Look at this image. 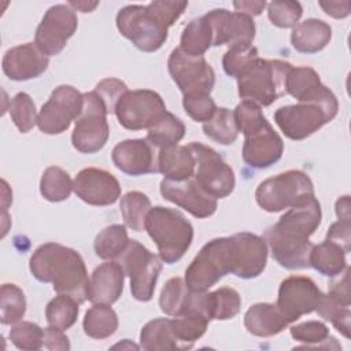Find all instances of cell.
<instances>
[{
	"instance_id": "6da1fadb",
	"label": "cell",
	"mask_w": 351,
	"mask_h": 351,
	"mask_svg": "<svg viewBox=\"0 0 351 351\" xmlns=\"http://www.w3.org/2000/svg\"><path fill=\"white\" fill-rule=\"evenodd\" d=\"M321 218V204L311 196L291 207L277 223L265 230L263 239L280 266L288 270L310 267L308 259L314 244L308 239L318 229Z\"/></svg>"
},
{
	"instance_id": "7a4b0ae2",
	"label": "cell",
	"mask_w": 351,
	"mask_h": 351,
	"mask_svg": "<svg viewBox=\"0 0 351 351\" xmlns=\"http://www.w3.org/2000/svg\"><path fill=\"white\" fill-rule=\"evenodd\" d=\"M186 7L188 1L169 0H158L147 5H126L117 14V27L140 51L155 52L166 43L169 27Z\"/></svg>"
},
{
	"instance_id": "3957f363",
	"label": "cell",
	"mask_w": 351,
	"mask_h": 351,
	"mask_svg": "<svg viewBox=\"0 0 351 351\" xmlns=\"http://www.w3.org/2000/svg\"><path fill=\"white\" fill-rule=\"evenodd\" d=\"M29 267L36 280L51 282L58 293L69 295L78 303L88 299V271L75 250L58 243H45L33 252Z\"/></svg>"
},
{
	"instance_id": "277c9868",
	"label": "cell",
	"mask_w": 351,
	"mask_h": 351,
	"mask_svg": "<svg viewBox=\"0 0 351 351\" xmlns=\"http://www.w3.org/2000/svg\"><path fill=\"white\" fill-rule=\"evenodd\" d=\"M144 229L156 244L160 259L167 265L180 261L193 240L192 223L176 208L151 207Z\"/></svg>"
},
{
	"instance_id": "5b68a950",
	"label": "cell",
	"mask_w": 351,
	"mask_h": 351,
	"mask_svg": "<svg viewBox=\"0 0 351 351\" xmlns=\"http://www.w3.org/2000/svg\"><path fill=\"white\" fill-rule=\"evenodd\" d=\"M293 66L284 60L258 59L237 78L239 96L267 107L285 95L288 74Z\"/></svg>"
},
{
	"instance_id": "8992f818",
	"label": "cell",
	"mask_w": 351,
	"mask_h": 351,
	"mask_svg": "<svg viewBox=\"0 0 351 351\" xmlns=\"http://www.w3.org/2000/svg\"><path fill=\"white\" fill-rule=\"evenodd\" d=\"M314 196V185L310 177L300 170H288L262 181L255 199L261 208L267 213H278Z\"/></svg>"
},
{
	"instance_id": "52a82bcc",
	"label": "cell",
	"mask_w": 351,
	"mask_h": 351,
	"mask_svg": "<svg viewBox=\"0 0 351 351\" xmlns=\"http://www.w3.org/2000/svg\"><path fill=\"white\" fill-rule=\"evenodd\" d=\"M232 271L230 237L206 243L185 270V282L193 292H206Z\"/></svg>"
},
{
	"instance_id": "ba28073f",
	"label": "cell",
	"mask_w": 351,
	"mask_h": 351,
	"mask_svg": "<svg viewBox=\"0 0 351 351\" xmlns=\"http://www.w3.org/2000/svg\"><path fill=\"white\" fill-rule=\"evenodd\" d=\"M160 256L152 254L137 240H129L119 256L125 274L130 278L132 296L140 302H149L154 296L158 277L162 271Z\"/></svg>"
},
{
	"instance_id": "9c48e42d",
	"label": "cell",
	"mask_w": 351,
	"mask_h": 351,
	"mask_svg": "<svg viewBox=\"0 0 351 351\" xmlns=\"http://www.w3.org/2000/svg\"><path fill=\"white\" fill-rule=\"evenodd\" d=\"M107 114L103 100L95 90L84 93L82 111L71 133V143L77 151L95 154L106 145L110 136Z\"/></svg>"
},
{
	"instance_id": "30bf717a",
	"label": "cell",
	"mask_w": 351,
	"mask_h": 351,
	"mask_svg": "<svg viewBox=\"0 0 351 351\" xmlns=\"http://www.w3.org/2000/svg\"><path fill=\"white\" fill-rule=\"evenodd\" d=\"M188 147L196 159L193 178L197 181L200 188L214 199H223L229 196L236 185L232 167L211 147L197 141H192Z\"/></svg>"
},
{
	"instance_id": "8fae6325",
	"label": "cell",
	"mask_w": 351,
	"mask_h": 351,
	"mask_svg": "<svg viewBox=\"0 0 351 351\" xmlns=\"http://www.w3.org/2000/svg\"><path fill=\"white\" fill-rule=\"evenodd\" d=\"M336 115V110L321 103L300 101L299 104L282 106L276 110L274 122L288 138L303 140L330 122Z\"/></svg>"
},
{
	"instance_id": "7c38bea8",
	"label": "cell",
	"mask_w": 351,
	"mask_h": 351,
	"mask_svg": "<svg viewBox=\"0 0 351 351\" xmlns=\"http://www.w3.org/2000/svg\"><path fill=\"white\" fill-rule=\"evenodd\" d=\"M82 106L84 93L71 85H60L52 90L47 103L43 104L37 126L45 134H60L80 117Z\"/></svg>"
},
{
	"instance_id": "4fadbf2b",
	"label": "cell",
	"mask_w": 351,
	"mask_h": 351,
	"mask_svg": "<svg viewBox=\"0 0 351 351\" xmlns=\"http://www.w3.org/2000/svg\"><path fill=\"white\" fill-rule=\"evenodd\" d=\"M166 111L159 93L151 89H134L119 99L114 114L125 129L141 130L149 129Z\"/></svg>"
},
{
	"instance_id": "5bb4252c",
	"label": "cell",
	"mask_w": 351,
	"mask_h": 351,
	"mask_svg": "<svg viewBox=\"0 0 351 351\" xmlns=\"http://www.w3.org/2000/svg\"><path fill=\"white\" fill-rule=\"evenodd\" d=\"M167 69L184 96L207 93L214 88L215 73L203 56H189L180 48L171 51Z\"/></svg>"
},
{
	"instance_id": "9a60e30c",
	"label": "cell",
	"mask_w": 351,
	"mask_h": 351,
	"mask_svg": "<svg viewBox=\"0 0 351 351\" xmlns=\"http://www.w3.org/2000/svg\"><path fill=\"white\" fill-rule=\"evenodd\" d=\"M78 26L75 11L69 4H56L47 10L36 29L34 44L47 56L58 55L73 37Z\"/></svg>"
},
{
	"instance_id": "2e32d148",
	"label": "cell",
	"mask_w": 351,
	"mask_h": 351,
	"mask_svg": "<svg viewBox=\"0 0 351 351\" xmlns=\"http://www.w3.org/2000/svg\"><path fill=\"white\" fill-rule=\"evenodd\" d=\"M321 296V289L310 277L289 276L280 284L277 307L288 324H291L302 315L315 311Z\"/></svg>"
},
{
	"instance_id": "e0dca14e",
	"label": "cell",
	"mask_w": 351,
	"mask_h": 351,
	"mask_svg": "<svg viewBox=\"0 0 351 351\" xmlns=\"http://www.w3.org/2000/svg\"><path fill=\"white\" fill-rule=\"evenodd\" d=\"M232 274L250 280L258 277L267 263V244L263 237L251 232L230 236Z\"/></svg>"
},
{
	"instance_id": "ac0fdd59",
	"label": "cell",
	"mask_w": 351,
	"mask_h": 351,
	"mask_svg": "<svg viewBox=\"0 0 351 351\" xmlns=\"http://www.w3.org/2000/svg\"><path fill=\"white\" fill-rule=\"evenodd\" d=\"M206 19L213 32V45H244L252 44L255 37V22L252 16L243 12H232L225 8L208 11Z\"/></svg>"
},
{
	"instance_id": "d6986e66",
	"label": "cell",
	"mask_w": 351,
	"mask_h": 351,
	"mask_svg": "<svg viewBox=\"0 0 351 351\" xmlns=\"http://www.w3.org/2000/svg\"><path fill=\"white\" fill-rule=\"evenodd\" d=\"M160 195L196 218L211 217L217 210V199L204 192L192 177L184 181L163 178L160 182Z\"/></svg>"
},
{
	"instance_id": "ffe728a7",
	"label": "cell",
	"mask_w": 351,
	"mask_h": 351,
	"mask_svg": "<svg viewBox=\"0 0 351 351\" xmlns=\"http://www.w3.org/2000/svg\"><path fill=\"white\" fill-rule=\"evenodd\" d=\"M74 192L90 206H110L119 199L121 185L110 171L86 167L74 178Z\"/></svg>"
},
{
	"instance_id": "44dd1931",
	"label": "cell",
	"mask_w": 351,
	"mask_h": 351,
	"mask_svg": "<svg viewBox=\"0 0 351 351\" xmlns=\"http://www.w3.org/2000/svg\"><path fill=\"white\" fill-rule=\"evenodd\" d=\"M112 163L129 176L158 173V154L147 138H129L118 143L111 152Z\"/></svg>"
},
{
	"instance_id": "7402d4cb",
	"label": "cell",
	"mask_w": 351,
	"mask_h": 351,
	"mask_svg": "<svg viewBox=\"0 0 351 351\" xmlns=\"http://www.w3.org/2000/svg\"><path fill=\"white\" fill-rule=\"evenodd\" d=\"M284 152V141L269 121L256 132L244 137L243 160L254 169H266L278 162Z\"/></svg>"
},
{
	"instance_id": "603a6c76",
	"label": "cell",
	"mask_w": 351,
	"mask_h": 351,
	"mask_svg": "<svg viewBox=\"0 0 351 351\" xmlns=\"http://www.w3.org/2000/svg\"><path fill=\"white\" fill-rule=\"evenodd\" d=\"M285 93L295 97L299 103H321L339 111V103L335 93L321 82L318 73L311 67H292L287 78Z\"/></svg>"
},
{
	"instance_id": "cb8c5ba5",
	"label": "cell",
	"mask_w": 351,
	"mask_h": 351,
	"mask_svg": "<svg viewBox=\"0 0 351 351\" xmlns=\"http://www.w3.org/2000/svg\"><path fill=\"white\" fill-rule=\"evenodd\" d=\"M49 59L34 43H26L8 49L3 58V71L12 81H27L40 77Z\"/></svg>"
},
{
	"instance_id": "d4e9b609",
	"label": "cell",
	"mask_w": 351,
	"mask_h": 351,
	"mask_svg": "<svg viewBox=\"0 0 351 351\" xmlns=\"http://www.w3.org/2000/svg\"><path fill=\"white\" fill-rule=\"evenodd\" d=\"M125 271L119 262L110 261L97 266L88 285V300L93 304L115 303L123 291Z\"/></svg>"
},
{
	"instance_id": "484cf974",
	"label": "cell",
	"mask_w": 351,
	"mask_h": 351,
	"mask_svg": "<svg viewBox=\"0 0 351 351\" xmlns=\"http://www.w3.org/2000/svg\"><path fill=\"white\" fill-rule=\"evenodd\" d=\"M245 329L258 337H270L278 335L288 326L277 304L256 303L252 304L244 314Z\"/></svg>"
},
{
	"instance_id": "4316f807",
	"label": "cell",
	"mask_w": 351,
	"mask_h": 351,
	"mask_svg": "<svg viewBox=\"0 0 351 351\" xmlns=\"http://www.w3.org/2000/svg\"><path fill=\"white\" fill-rule=\"evenodd\" d=\"M332 38V27L317 18H308L298 23L291 33V44L300 53H317Z\"/></svg>"
},
{
	"instance_id": "83f0119b",
	"label": "cell",
	"mask_w": 351,
	"mask_h": 351,
	"mask_svg": "<svg viewBox=\"0 0 351 351\" xmlns=\"http://www.w3.org/2000/svg\"><path fill=\"white\" fill-rule=\"evenodd\" d=\"M158 169L166 180L184 181L195 174L196 159L188 145H173L158 152Z\"/></svg>"
},
{
	"instance_id": "f1b7e54d",
	"label": "cell",
	"mask_w": 351,
	"mask_h": 351,
	"mask_svg": "<svg viewBox=\"0 0 351 351\" xmlns=\"http://www.w3.org/2000/svg\"><path fill=\"white\" fill-rule=\"evenodd\" d=\"M347 252L336 243L326 240L321 244L313 245L310 252V266L324 276L336 277L347 267Z\"/></svg>"
},
{
	"instance_id": "f546056e",
	"label": "cell",
	"mask_w": 351,
	"mask_h": 351,
	"mask_svg": "<svg viewBox=\"0 0 351 351\" xmlns=\"http://www.w3.org/2000/svg\"><path fill=\"white\" fill-rule=\"evenodd\" d=\"M140 346L147 351L180 350V344L173 330L171 319L155 318L147 322L140 332Z\"/></svg>"
},
{
	"instance_id": "4dcf8cb0",
	"label": "cell",
	"mask_w": 351,
	"mask_h": 351,
	"mask_svg": "<svg viewBox=\"0 0 351 351\" xmlns=\"http://www.w3.org/2000/svg\"><path fill=\"white\" fill-rule=\"evenodd\" d=\"M210 319L199 310L189 308L182 315L171 319L173 330L180 344V350L191 348L207 330Z\"/></svg>"
},
{
	"instance_id": "1f68e13d",
	"label": "cell",
	"mask_w": 351,
	"mask_h": 351,
	"mask_svg": "<svg viewBox=\"0 0 351 351\" xmlns=\"http://www.w3.org/2000/svg\"><path fill=\"white\" fill-rule=\"evenodd\" d=\"M213 47V32L206 16L192 19L182 30L180 49L189 56H203Z\"/></svg>"
},
{
	"instance_id": "d6a6232c",
	"label": "cell",
	"mask_w": 351,
	"mask_h": 351,
	"mask_svg": "<svg viewBox=\"0 0 351 351\" xmlns=\"http://www.w3.org/2000/svg\"><path fill=\"white\" fill-rule=\"evenodd\" d=\"M241 308L240 293L230 287L206 292V313L211 319L225 321L236 317Z\"/></svg>"
},
{
	"instance_id": "836d02e7",
	"label": "cell",
	"mask_w": 351,
	"mask_h": 351,
	"mask_svg": "<svg viewBox=\"0 0 351 351\" xmlns=\"http://www.w3.org/2000/svg\"><path fill=\"white\" fill-rule=\"evenodd\" d=\"M185 136V125L174 114L166 111L147 132V141L155 148L177 145Z\"/></svg>"
},
{
	"instance_id": "e575fe53",
	"label": "cell",
	"mask_w": 351,
	"mask_h": 351,
	"mask_svg": "<svg viewBox=\"0 0 351 351\" xmlns=\"http://www.w3.org/2000/svg\"><path fill=\"white\" fill-rule=\"evenodd\" d=\"M84 332L92 339H106L118 329V315L108 304H93L84 317Z\"/></svg>"
},
{
	"instance_id": "d590c367",
	"label": "cell",
	"mask_w": 351,
	"mask_h": 351,
	"mask_svg": "<svg viewBox=\"0 0 351 351\" xmlns=\"http://www.w3.org/2000/svg\"><path fill=\"white\" fill-rule=\"evenodd\" d=\"M192 291L181 277H173L167 280L160 291L159 307L160 310L171 317L182 315L189 306Z\"/></svg>"
},
{
	"instance_id": "8d00e7d4",
	"label": "cell",
	"mask_w": 351,
	"mask_h": 351,
	"mask_svg": "<svg viewBox=\"0 0 351 351\" xmlns=\"http://www.w3.org/2000/svg\"><path fill=\"white\" fill-rule=\"evenodd\" d=\"M74 191V181L70 174L58 166H49L44 170L40 180V192L43 197L52 203H59L71 195Z\"/></svg>"
},
{
	"instance_id": "74e56055",
	"label": "cell",
	"mask_w": 351,
	"mask_h": 351,
	"mask_svg": "<svg viewBox=\"0 0 351 351\" xmlns=\"http://www.w3.org/2000/svg\"><path fill=\"white\" fill-rule=\"evenodd\" d=\"M203 133L218 144H233L239 136L233 111L226 107H217L214 115L203 123Z\"/></svg>"
},
{
	"instance_id": "f35d334b",
	"label": "cell",
	"mask_w": 351,
	"mask_h": 351,
	"mask_svg": "<svg viewBox=\"0 0 351 351\" xmlns=\"http://www.w3.org/2000/svg\"><path fill=\"white\" fill-rule=\"evenodd\" d=\"M129 243L128 230L123 225L114 223L104 228L95 239V252L101 259H115L122 255Z\"/></svg>"
},
{
	"instance_id": "ab89813d",
	"label": "cell",
	"mask_w": 351,
	"mask_h": 351,
	"mask_svg": "<svg viewBox=\"0 0 351 351\" xmlns=\"http://www.w3.org/2000/svg\"><path fill=\"white\" fill-rule=\"evenodd\" d=\"M78 304L80 303L74 298L59 293L56 298L49 300L45 307V318L48 325L62 330L71 328L75 324L80 313Z\"/></svg>"
},
{
	"instance_id": "60d3db41",
	"label": "cell",
	"mask_w": 351,
	"mask_h": 351,
	"mask_svg": "<svg viewBox=\"0 0 351 351\" xmlns=\"http://www.w3.org/2000/svg\"><path fill=\"white\" fill-rule=\"evenodd\" d=\"M119 208L126 226L132 230L141 232L145 225L147 214L151 210V200L145 193L132 191L121 197Z\"/></svg>"
},
{
	"instance_id": "b9f144b4",
	"label": "cell",
	"mask_w": 351,
	"mask_h": 351,
	"mask_svg": "<svg viewBox=\"0 0 351 351\" xmlns=\"http://www.w3.org/2000/svg\"><path fill=\"white\" fill-rule=\"evenodd\" d=\"M26 313V298L15 284H3L0 291V321L3 325L19 322Z\"/></svg>"
},
{
	"instance_id": "7bdbcfd3",
	"label": "cell",
	"mask_w": 351,
	"mask_h": 351,
	"mask_svg": "<svg viewBox=\"0 0 351 351\" xmlns=\"http://www.w3.org/2000/svg\"><path fill=\"white\" fill-rule=\"evenodd\" d=\"M259 59L258 48L252 44L244 45H234L230 47L223 58H222V67L223 71L233 78H239L243 75L256 60Z\"/></svg>"
},
{
	"instance_id": "ee69618b",
	"label": "cell",
	"mask_w": 351,
	"mask_h": 351,
	"mask_svg": "<svg viewBox=\"0 0 351 351\" xmlns=\"http://www.w3.org/2000/svg\"><path fill=\"white\" fill-rule=\"evenodd\" d=\"M315 311L325 321H330L333 326L344 336L350 337V319L351 311L347 306L340 304L336 299H333L329 293H322Z\"/></svg>"
},
{
	"instance_id": "f6af8a7d",
	"label": "cell",
	"mask_w": 351,
	"mask_h": 351,
	"mask_svg": "<svg viewBox=\"0 0 351 351\" xmlns=\"http://www.w3.org/2000/svg\"><path fill=\"white\" fill-rule=\"evenodd\" d=\"M10 115L14 125L21 133L30 132L37 125L38 114L30 95L25 92L16 93L10 103Z\"/></svg>"
},
{
	"instance_id": "bcb514c9",
	"label": "cell",
	"mask_w": 351,
	"mask_h": 351,
	"mask_svg": "<svg viewBox=\"0 0 351 351\" xmlns=\"http://www.w3.org/2000/svg\"><path fill=\"white\" fill-rule=\"evenodd\" d=\"M233 118L237 130L241 132L244 137L256 132L267 122L266 117L261 110V106L251 100H243L241 103H239L233 110Z\"/></svg>"
},
{
	"instance_id": "7dc6e473",
	"label": "cell",
	"mask_w": 351,
	"mask_h": 351,
	"mask_svg": "<svg viewBox=\"0 0 351 351\" xmlns=\"http://www.w3.org/2000/svg\"><path fill=\"white\" fill-rule=\"evenodd\" d=\"M10 340L19 350H40L44 346V329L30 321H19L10 330Z\"/></svg>"
},
{
	"instance_id": "c3c4849f",
	"label": "cell",
	"mask_w": 351,
	"mask_h": 351,
	"mask_svg": "<svg viewBox=\"0 0 351 351\" xmlns=\"http://www.w3.org/2000/svg\"><path fill=\"white\" fill-rule=\"evenodd\" d=\"M291 336L307 347H325L324 343L329 344V340L332 339L329 335V328L324 322L314 319L293 325L291 328Z\"/></svg>"
},
{
	"instance_id": "681fc988",
	"label": "cell",
	"mask_w": 351,
	"mask_h": 351,
	"mask_svg": "<svg viewBox=\"0 0 351 351\" xmlns=\"http://www.w3.org/2000/svg\"><path fill=\"white\" fill-rule=\"evenodd\" d=\"M303 14L299 1H271L267 4V16L270 22L281 29L295 27Z\"/></svg>"
},
{
	"instance_id": "f907efd6",
	"label": "cell",
	"mask_w": 351,
	"mask_h": 351,
	"mask_svg": "<svg viewBox=\"0 0 351 351\" xmlns=\"http://www.w3.org/2000/svg\"><path fill=\"white\" fill-rule=\"evenodd\" d=\"M185 112L196 122H207L217 111L215 101L207 93L188 95L182 99Z\"/></svg>"
},
{
	"instance_id": "816d5d0a",
	"label": "cell",
	"mask_w": 351,
	"mask_h": 351,
	"mask_svg": "<svg viewBox=\"0 0 351 351\" xmlns=\"http://www.w3.org/2000/svg\"><path fill=\"white\" fill-rule=\"evenodd\" d=\"M95 92L103 100L107 112L112 114L115 112V107L119 99L128 92V86L118 78H106L96 85Z\"/></svg>"
},
{
	"instance_id": "f5cc1de1",
	"label": "cell",
	"mask_w": 351,
	"mask_h": 351,
	"mask_svg": "<svg viewBox=\"0 0 351 351\" xmlns=\"http://www.w3.org/2000/svg\"><path fill=\"white\" fill-rule=\"evenodd\" d=\"M326 240L339 244L346 252H350L351 219H339L337 222H333L326 233Z\"/></svg>"
},
{
	"instance_id": "db71d44e",
	"label": "cell",
	"mask_w": 351,
	"mask_h": 351,
	"mask_svg": "<svg viewBox=\"0 0 351 351\" xmlns=\"http://www.w3.org/2000/svg\"><path fill=\"white\" fill-rule=\"evenodd\" d=\"M340 276V274H339ZM350 269L346 267L341 276L337 280H333L329 284V291L328 293L336 299L340 304L350 307L351 299H350Z\"/></svg>"
},
{
	"instance_id": "11a10c76",
	"label": "cell",
	"mask_w": 351,
	"mask_h": 351,
	"mask_svg": "<svg viewBox=\"0 0 351 351\" xmlns=\"http://www.w3.org/2000/svg\"><path fill=\"white\" fill-rule=\"evenodd\" d=\"M64 330L55 328V326H48L44 329V347L48 350H70V343L67 336L63 333Z\"/></svg>"
},
{
	"instance_id": "9f6ffc18",
	"label": "cell",
	"mask_w": 351,
	"mask_h": 351,
	"mask_svg": "<svg viewBox=\"0 0 351 351\" xmlns=\"http://www.w3.org/2000/svg\"><path fill=\"white\" fill-rule=\"evenodd\" d=\"M318 4L325 14L333 18L340 19L350 15V1H319Z\"/></svg>"
},
{
	"instance_id": "6f0895ef",
	"label": "cell",
	"mask_w": 351,
	"mask_h": 351,
	"mask_svg": "<svg viewBox=\"0 0 351 351\" xmlns=\"http://www.w3.org/2000/svg\"><path fill=\"white\" fill-rule=\"evenodd\" d=\"M233 5L237 12H243L250 16H254V15H261L263 8L266 7V1H234Z\"/></svg>"
},
{
	"instance_id": "680465c9",
	"label": "cell",
	"mask_w": 351,
	"mask_h": 351,
	"mask_svg": "<svg viewBox=\"0 0 351 351\" xmlns=\"http://www.w3.org/2000/svg\"><path fill=\"white\" fill-rule=\"evenodd\" d=\"M336 215L339 219H351L350 211V196H341L336 200Z\"/></svg>"
},
{
	"instance_id": "91938a15",
	"label": "cell",
	"mask_w": 351,
	"mask_h": 351,
	"mask_svg": "<svg viewBox=\"0 0 351 351\" xmlns=\"http://www.w3.org/2000/svg\"><path fill=\"white\" fill-rule=\"evenodd\" d=\"M69 5L75 8V10H78V11H82V12H90V11H93L99 5V3L97 1H93V3H88V1H70Z\"/></svg>"
}]
</instances>
